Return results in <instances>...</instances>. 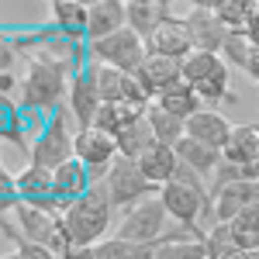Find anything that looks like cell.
<instances>
[{"label":"cell","instance_id":"f546056e","mask_svg":"<svg viewBox=\"0 0 259 259\" xmlns=\"http://www.w3.org/2000/svg\"><path fill=\"white\" fill-rule=\"evenodd\" d=\"M214 14L228 31H245L249 28V4L245 0H218Z\"/></svg>","mask_w":259,"mask_h":259},{"label":"cell","instance_id":"484cf974","mask_svg":"<svg viewBox=\"0 0 259 259\" xmlns=\"http://www.w3.org/2000/svg\"><path fill=\"white\" fill-rule=\"evenodd\" d=\"M228 228H232V239H235L239 249H245V252H259V200L249 204L235 221H228Z\"/></svg>","mask_w":259,"mask_h":259},{"label":"cell","instance_id":"30bf717a","mask_svg":"<svg viewBox=\"0 0 259 259\" xmlns=\"http://www.w3.org/2000/svg\"><path fill=\"white\" fill-rule=\"evenodd\" d=\"M214 197V221L211 225H228L235 221L249 207L259 200V180H235V183H225L218 190H211Z\"/></svg>","mask_w":259,"mask_h":259},{"label":"cell","instance_id":"d6a6232c","mask_svg":"<svg viewBox=\"0 0 259 259\" xmlns=\"http://www.w3.org/2000/svg\"><path fill=\"white\" fill-rule=\"evenodd\" d=\"M14 256H18V259H59L49 245H38V242H28V239L18 245V252H14Z\"/></svg>","mask_w":259,"mask_h":259},{"label":"cell","instance_id":"f35d334b","mask_svg":"<svg viewBox=\"0 0 259 259\" xmlns=\"http://www.w3.org/2000/svg\"><path fill=\"white\" fill-rule=\"evenodd\" d=\"M4 259H18V256H4Z\"/></svg>","mask_w":259,"mask_h":259},{"label":"cell","instance_id":"7c38bea8","mask_svg":"<svg viewBox=\"0 0 259 259\" xmlns=\"http://www.w3.org/2000/svg\"><path fill=\"white\" fill-rule=\"evenodd\" d=\"M52 183H56V200H59L62 211H66L69 204H76L83 194H90V187H97L90 166L80 162V159H69L66 166H59V169L52 173Z\"/></svg>","mask_w":259,"mask_h":259},{"label":"cell","instance_id":"cb8c5ba5","mask_svg":"<svg viewBox=\"0 0 259 259\" xmlns=\"http://www.w3.org/2000/svg\"><path fill=\"white\" fill-rule=\"evenodd\" d=\"M142 114H145V111L132 107V104H124V100H118V104H104L100 114H97V121H94V128H100V132H107V135L118 139L121 132H124L128 124H135Z\"/></svg>","mask_w":259,"mask_h":259},{"label":"cell","instance_id":"7a4b0ae2","mask_svg":"<svg viewBox=\"0 0 259 259\" xmlns=\"http://www.w3.org/2000/svg\"><path fill=\"white\" fill-rule=\"evenodd\" d=\"M111 214H114L111 194L104 183H97L90 187V194H83L76 204L62 211V225L76 245H97V239H104V232L111 228Z\"/></svg>","mask_w":259,"mask_h":259},{"label":"cell","instance_id":"44dd1931","mask_svg":"<svg viewBox=\"0 0 259 259\" xmlns=\"http://www.w3.org/2000/svg\"><path fill=\"white\" fill-rule=\"evenodd\" d=\"M152 145H156V132H152V124L145 121V114H142L135 124H128V128L118 135V156L121 159H142Z\"/></svg>","mask_w":259,"mask_h":259},{"label":"cell","instance_id":"277c9868","mask_svg":"<svg viewBox=\"0 0 259 259\" xmlns=\"http://www.w3.org/2000/svg\"><path fill=\"white\" fill-rule=\"evenodd\" d=\"M90 56L100 66H114L121 73H139L145 66V59H149V45L132 28H121L118 35H111V38L90 41Z\"/></svg>","mask_w":259,"mask_h":259},{"label":"cell","instance_id":"ac0fdd59","mask_svg":"<svg viewBox=\"0 0 259 259\" xmlns=\"http://www.w3.org/2000/svg\"><path fill=\"white\" fill-rule=\"evenodd\" d=\"M156 104H159L162 111H169L173 118H180V121H190L197 111H204V100L197 97V90H194L187 80L166 87L159 97H156Z\"/></svg>","mask_w":259,"mask_h":259},{"label":"cell","instance_id":"8992f818","mask_svg":"<svg viewBox=\"0 0 259 259\" xmlns=\"http://www.w3.org/2000/svg\"><path fill=\"white\" fill-rule=\"evenodd\" d=\"M104 187H107V194H111V204L121 207V211L142 204L145 197H152V190H159V187H152L149 180L142 177L139 162L135 159H121V156L114 159L111 173H107V180H104Z\"/></svg>","mask_w":259,"mask_h":259},{"label":"cell","instance_id":"d6986e66","mask_svg":"<svg viewBox=\"0 0 259 259\" xmlns=\"http://www.w3.org/2000/svg\"><path fill=\"white\" fill-rule=\"evenodd\" d=\"M177 156H180V162H183L187 169H194V173L204 177V180H211L214 173H218V166H221V152L218 149H211V145H204V142H194V139L180 142Z\"/></svg>","mask_w":259,"mask_h":259},{"label":"cell","instance_id":"4dcf8cb0","mask_svg":"<svg viewBox=\"0 0 259 259\" xmlns=\"http://www.w3.org/2000/svg\"><path fill=\"white\" fill-rule=\"evenodd\" d=\"M218 62H221V56H214V52H194L190 59H183V80L194 87V83H200Z\"/></svg>","mask_w":259,"mask_h":259},{"label":"cell","instance_id":"5b68a950","mask_svg":"<svg viewBox=\"0 0 259 259\" xmlns=\"http://www.w3.org/2000/svg\"><path fill=\"white\" fill-rule=\"evenodd\" d=\"M166 207L159 197H145L142 204L128 207L118 225V239L139 242V245H159L162 242V225H166Z\"/></svg>","mask_w":259,"mask_h":259},{"label":"cell","instance_id":"4fadbf2b","mask_svg":"<svg viewBox=\"0 0 259 259\" xmlns=\"http://www.w3.org/2000/svg\"><path fill=\"white\" fill-rule=\"evenodd\" d=\"M128 28V4L121 0H94L87 18V41H104Z\"/></svg>","mask_w":259,"mask_h":259},{"label":"cell","instance_id":"2e32d148","mask_svg":"<svg viewBox=\"0 0 259 259\" xmlns=\"http://www.w3.org/2000/svg\"><path fill=\"white\" fill-rule=\"evenodd\" d=\"M228 132H232V121L225 118L221 111H214V107H204V111H197L194 118L187 121V139L204 142V145H211L218 152L225 145V139H228Z\"/></svg>","mask_w":259,"mask_h":259},{"label":"cell","instance_id":"4316f807","mask_svg":"<svg viewBox=\"0 0 259 259\" xmlns=\"http://www.w3.org/2000/svg\"><path fill=\"white\" fill-rule=\"evenodd\" d=\"M97 259H156V245H139V242H124V239H104L94 245Z\"/></svg>","mask_w":259,"mask_h":259},{"label":"cell","instance_id":"e575fe53","mask_svg":"<svg viewBox=\"0 0 259 259\" xmlns=\"http://www.w3.org/2000/svg\"><path fill=\"white\" fill-rule=\"evenodd\" d=\"M11 66H14V45L4 41V52H0V73H11Z\"/></svg>","mask_w":259,"mask_h":259},{"label":"cell","instance_id":"9a60e30c","mask_svg":"<svg viewBox=\"0 0 259 259\" xmlns=\"http://www.w3.org/2000/svg\"><path fill=\"white\" fill-rule=\"evenodd\" d=\"M52 28L69 41H87V18H90V4L80 0H52Z\"/></svg>","mask_w":259,"mask_h":259},{"label":"cell","instance_id":"d590c367","mask_svg":"<svg viewBox=\"0 0 259 259\" xmlns=\"http://www.w3.org/2000/svg\"><path fill=\"white\" fill-rule=\"evenodd\" d=\"M214 259H256V252H245V249H239V245H232V249L218 252Z\"/></svg>","mask_w":259,"mask_h":259},{"label":"cell","instance_id":"f1b7e54d","mask_svg":"<svg viewBox=\"0 0 259 259\" xmlns=\"http://www.w3.org/2000/svg\"><path fill=\"white\" fill-rule=\"evenodd\" d=\"M252 52H256V41L249 38L245 31H228L225 49H221V59L228 62V66H239V69H245V66H249V59H252Z\"/></svg>","mask_w":259,"mask_h":259},{"label":"cell","instance_id":"836d02e7","mask_svg":"<svg viewBox=\"0 0 259 259\" xmlns=\"http://www.w3.org/2000/svg\"><path fill=\"white\" fill-rule=\"evenodd\" d=\"M59 259H97V252H94V245H76V242H73Z\"/></svg>","mask_w":259,"mask_h":259},{"label":"cell","instance_id":"1f68e13d","mask_svg":"<svg viewBox=\"0 0 259 259\" xmlns=\"http://www.w3.org/2000/svg\"><path fill=\"white\" fill-rule=\"evenodd\" d=\"M21 204H24V200H21V190H18V177L4 169V173H0V211H4V218L14 214Z\"/></svg>","mask_w":259,"mask_h":259},{"label":"cell","instance_id":"6da1fadb","mask_svg":"<svg viewBox=\"0 0 259 259\" xmlns=\"http://www.w3.org/2000/svg\"><path fill=\"white\" fill-rule=\"evenodd\" d=\"M69 80H73V69L66 56H59L56 49L35 52V59L28 62L24 83H21V107L28 114H41L49 121L56 111H62L59 100L69 94Z\"/></svg>","mask_w":259,"mask_h":259},{"label":"cell","instance_id":"9c48e42d","mask_svg":"<svg viewBox=\"0 0 259 259\" xmlns=\"http://www.w3.org/2000/svg\"><path fill=\"white\" fill-rule=\"evenodd\" d=\"M149 45V52H156V56H169V59H190L194 56V38H190V31H187V24L173 14H162V21L152 28V35L145 38Z\"/></svg>","mask_w":259,"mask_h":259},{"label":"cell","instance_id":"d4e9b609","mask_svg":"<svg viewBox=\"0 0 259 259\" xmlns=\"http://www.w3.org/2000/svg\"><path fill=\"white\" fill-rule=\"evenodd\" d=\"M166 14V4H156V0H128V28L142 35V38H149L152 35V28L162 21Z\"/></svg>","mask_w":259,"mask_h":259},{"label":"cell","instance_id":"ba28073f","mask_svg":"<svg viewBox=\"0 0 259 259\" xmlns=\"http://www.w3.org/2000/svg\"><path fill=\"white\" fill-rule=\"evenodd\" d=\"M183 24H187V31L194 38V52H214V56H221L225 38H228V28L218 21L214 4H194L190 14L183 18Z\"/></svg>","mask_w":259,"mask_h":259},{"label":"cell","instance_id":"8fae6325","mask_svg":"<svg viewBox=\"0 0 259 259\" xmlns=\"http://www.w3.org/2000/svg\"><path fill=\"white\" fill-rule=\"evenodd\" d=\"M76 159L90 169H111L118 159V139L100 128H83L76 132Z\"/></svg>","mask_w":259,"mask_h":259},{"label":"cell","instance_id":"8d00e7d4","mask_svg":"<svg viewBox=\"0 0 259 259\" xmlns=\"http://www.w3.org/2000/svg\"><path fill=\"white\" fill-rule=\"evenodd\" d=\"M14 73H0V94H4V97H11V90H14Z\"/></svg>","mask_w":259,"mask_h":259},{"label":"cell","instance_id":"83f0119b","mask_svg":"<svg viewBox=\"0 0 259 259\" xmlns=\"http://www.w3.org/2000/svg\"><path fill=\"white\" fill-rule=\"evenodd\" d=\"M94 73H97V87H100L104 104L124 100V80H128V73H121L114 66H100V62H94Z\"/></svg>","mask_w":259,"mask_h":259},{"label":"cell","instance_id":"7402d4cb","mask_svg":"<svg viewBox=\"0 0 259 259\" xmlns=\"http://www.w3.org/2000/svg\"><path fill=\"white\" fill-rule=\"evenodd\" d=\"M156 259H207V249L187 228H180L173 235H162V242L156 245Z\"/></svg>","mask_w":259,"mask_h":259},{"label":"cell","instance_id":"ffe728a7","mask_svg":"<svg viewBox=\"0 0 259 259\" xmlns=\"http://www.w3.org/2000/svg\"><path fill=\"white\" fill-rule=\"evenodd\" d=\"M142 76H145V83L156 90V97H159L166 87H173V83L183 80V62L180 59H169V56H156V52H149V59H145V66L139 69Z\"/></svg>","mask_w":259,"mask_h":259},{"label":"cell","instance_id":"52a82bcc","mask_svg":"<svg viewBox=\"0 0 259 259\" xmlns=\"http://www.w3.org/2000/svg\"><path fill=\"white\" fill-rule=\"evenodd\" d=\"M100 107H104V97H100V87H97V73L90 66V69H83V73H76L69 80L66 111H69V118L76 121V132H83V128H94Z\"/></svg>","mask_w":259,"mask_h":259},{"label":"cell","instance_id":"603a6c76","mask_svg":"<svg viewBox=\"0 0 259 259\" xmlns=\"http://www.w3.org/2000/svg\"><path fill=\"white\" fill-rule=\"evenodd\" d=\"M145 121L152 124V132H156V142H159V145H169V149H177L180 142L187 139V121L173 118L169 111H162L159 104H152V107L145 111Z\"/></svg>","mask_w":259,"mask_h":259},{"label":"cell","instance_id":"5bb4252c","mask_svg":"<svg viewBox=\"0 0 259 259\" xmlns=\"http://www.w3.org/2000/svg\"><path fill=\"white\" fill-rule=\"evenodd\" d=\"M259 156V124L256 121H245V124H232L228 139L221 145V159L239 166V169H249Z\"/></svg>","mask_w":259,"mask_h":259},{"label":"cell","instance_id":"3957f363","mask_svg":"<svg viewBox=\"0 0 259 259\" xmlns=\"http://www.w3.org/2000/svg\"><path fill=\"white\" fill-rule=\"evenodd\" d=\"M28 156H31V166H41L49 173H56L59 166L76 159V132H69V111L66 107L56 111L49 121H41Z\"/></svg>","mask_w":259,"mask_h":259},{"label":"cell","instance_id":"e0dca14e","mask_svg":"<svg viewBox=\"0 0 259 259\" xmlns=\"http://www.w3.org/2000/svg\"><path fill=\"white\" fill-rule=\"evenodd\" d=\"M139 162V169H142V177L149 180L152 187H166V183H173V177H177V169H180V156H177V149H169V145H152Z\"/></svg>","mask_w":259,"mask_h":259},{"label":"cell","instance_id":"74e56055","mask_svg":"<svg viewBox=\"0 0 259 259\" xmlns=\"http://www.w3.org/2000/svg\"><path fill=\"white\" fill-rule=\"evenodd\" d=\"M249 177H252V180H259V156H256V162L249 166Z\"/></svg>","mask_w":259,"mask_h":259}]
</instances>
